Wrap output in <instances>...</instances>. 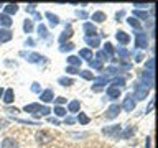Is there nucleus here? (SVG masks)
<instances>
[{"instance_id": "52", "label": "nucleus", "mask_w": 158, "mask_h": 148, "mask_svg": "<svg viewBox=\"0 0 158 148\" xmlns=\"http://www.w3.org/2000/svg\"><path fill=\"white\" fill-rule=\"evenodd\" d=\"M133 7L135 8H143V7H147V5L145 3H133Z\"/></svg>"}, {"instance_id": "10", "label": "nucleus", "mask_w": 158, "mask_h": 148, "mask_svg": "<svg viewBox=\"0 0 158 148\" xmlns=\"http://www.w3.org/2000/svg\"><path fill=\"white\" fill-rule=\"evenodd\" d=\"M40 99H41L43 102H51L53 99H54V94L51 89H46L44 92H41V96H40Z\"/></svg>"}, {"instance_id": "24", "label": "nucleus", "mask_w": 158, "mask_h": 148, "mask_svg": "<svg viewBox=\"0 0 158 148\" xmlns=\"http://www.w3.org/2000/svg\"><path fill=\"white\" fill-rule=\"evenodd\" d=\"M46 17H48V20H49V23H51V27H56V25L59 23V18L56 17V15H53L51 12H48Z\"/></svg>"}, {"instance_id": "21", "label": "nucleus", "mask_w": 158, "mask_h": 148, "mask_svg": "<svg viewBox=\"0 0 158 148\" xmlns=\"http://www.w3.org/2000/svg\"><path fill=\"white\" fill-rule=\"evenodd\" d=\"M38 109H40V104H30V105H25L23 107V110L25 112H30V113H35V112H38Z\"/></svg>"}, {"instance_id": "9", "label": "nucleus", "mask_w": 158, "mask_h": 148, "mask_svg": "<svg viewBox=\"0 0 158 148\" xmlns=\"http://www.w3.org/2000/svg\"><path fill=\"white\" fill-rule=\"evenodd\" d=\"M71 36H73V28H71V27H66V28H64V31L61 33V36H59V43L64 44V41H66V39H69Z\"/></svg>"}, {"instance_id": "23", "label": "nucleus", "mask_w": 158, "mask_h": 148, "mask_svg": "<svg viewBox=\"0 0 158 148\" xmlns=\"http://www.w3.org/2000/svg\"><path fill=\"white\" fill-rule=\"evenodd\" d=\"M68 63L71 64L73 68H77V66H81V59H79L77 56H69V58H68Z\"/></svg>"}, {"instance_id": "30", "label": "nucleus", "mask_w": 158, "mask_h": 148, "mask_svg": "<svg viewBox=\"0 0 158 148\" xmlns=\"http://www.w3.org/2000/svg\"><path fill=\"white\" fill-rule=\"evenodd\" d=\"M117 53H118V56L123 58V59H127L128 56H130V51H128V49H125V48H118Z\"/></svg>"}, {"instance_id": "34", "label": "nucleus", "mask_w": 158, "mask_h": 148, "mask_svg": "<svg viewBox=\"0 0 158 148\" xmlns=\"http://www.w3.org/2000/svg\"><path fill=\"white\" fill-rule=\"evenodd\" d=\"M23 30H25L27 33L31 31V30H33V23H31V20H25V22H23Z\"/></svg>"}, {"instance_id": "44", "label": "nucleus", "mask_w": 158, "mask_h": 148, "mask_svg": "<svg viewBox=\"0 0 158 148\" xmlns=\"http://www.w3.org/2000/svg\"><path fill=\"white\" fill-rule=\"evenodd\" d=\"M96 56L99 58V61H104V59H107V56H106V53H104V51H97V54H96Z\"/></svg>"}, {"instance_id": "37", "label": "nucleus", "mask_w": 158, "mask_h": 148, "mask_svg": "<svg viewBox=\"0 0 158 148\" xmlns=\"http://www.w3.org/2000/svg\"><path fill=\"white\" fill-rule=\"evenodd\" d=\"M153 66H155V61H153V58H150V59L145 63V68L148 69V72H153Z\"/></svg>"}, {"instance_id": "1", "label": "nucleus", "mask_w": 158, "mask_h": 148, "mask_svg": "<svg viewBox=\"0 0 158 148\" xmlns=\"http://www.w3.org/2000/svg\"><path fill=\"white\" fill-rule=\"evenodd\" d=\"M133 91H135L133 92V99H137V101H145V97L148 96V87H145L140 82H135Z\"/></svg>"}, {"instance_id": "5", "label": "nucleus", "mask_w": 158, "mask_h": 148, "mask_svg": "<svg viewBox=\"0 0 158 148\" xmlns=\"http://www.w3.org/2000/svg\"><path fill=\"white\" fill-rule=\"evenodd\" d=\"M118 113H120V105H117V104H114L107 109V113H106V118H115Z\"/></svg>"}, {"instance_id": "14", "label": "nucleus", "mask_w": 158, "mask_h": 148, "mask_svg": "<svg viewBox=\"0 0 158 148\" xmlns=\"http://www.w3.org/2000/svg\"><path fill=\"white\" fill-rule=\"evenodd\" d=\"M106 92H107V96L110 97L112 101H114V99H118V97H120V89H117V87H107Z\"/></svg>"}, {"instance_id": "33", "label": "nucleus", "mask_w": 158, "mask_h": 148, "mask_svg": "<svg viewBox=\"0 0 158 148\" xmlns=\"http://www.w3.org/2000/svg\"><path fill=\"white\" fill-rule=\"evenodd\" d=\"M38 33H40V36H41V38H46V36H48V30H46V27L40 23V27H38Z\"/></svg>"}, {"instance_id": "28", "label": "nucleus", "mask_w": 158, "mask_h": 148, "mask_svg": "<svg viewBox=\"0 0 158 148\" xmlns=\"http://www.w3.org/2000/svg\"><path fill=\"white\" fill-rule=\"evenodd\" d=\"M77 120H79V123H82V125H87V123H89V117L86 115V113L79 112V115H77Z\"/></svg>"}, {"instance_id": "55", "label": "nucleus", "mask_w": 158, "mask_h": 148, "mask_svg": "<svg viewBox=\"0 0 158 148\" xmlns=\"http://www.w3.org/2000/svg\"><path fill=\"white\" fill-rule=\"evenodd\" d=\"M7 110H8V112H13V113H15V112H18V109H15V107H13V109H7Z\"/></svg>"}, {"instance_id": "42", "label": "nucleus", "mask_w": 158, "mask_h": 148, "mask_svg": "<svg viewBox=\"0 0 158 148\" xmlns=\"http://www.w3.org/2000/svg\"><path fill=\"white\" fill-rule=\"evenodd\" d=\"M31 91H33V92H36V94H38V92H41V86H40L38 82H33V84H31Z\"/></svg>"}, {"instance_id": "26", "label": "nucleus", "mask_w": 158, "mask_h": 148, "mask_svg": "<svg viewBox=\"0 0 158 148\" xmlns=\"http://www.w3.org/2000/svg\"><path fill=\"white\" fill-rule=\"evenodd\" d=\"M123 84H125V79H123V77H115L112 81V86L117 87V89H120V86H123Z\"/></svg>"}, {"instance_id": "32", "label": "nucleus", "mask_w": 158, "mask_h": 148, "mask_svg": "<svg viewBox=\"0 0 158 148\" xmlns=\"http://www.w3.org/2000/svg\"><path fill=\"white\" fill-rule=\"evenodd\" d=\"M77 74H79V76H82L84 79H87V81H92V79H94V74L89 72V71H79Z\"/></svg>"}, {"instance_id": "20", "label": "nucleus", "mask_w": 158, "mask_h": 148, "mask_svg": "<svg viewBox=\"0 0 158 148\" xmlns=\"http://www.w3.org/2000/svg\"><path fill=\"white\" fill-rule=\"evenodd\" d=\"M0 25H3V27H10V25H12V18L8 17V15H5V13H2L0 15Z\"/></svg>"}, {"instance_id": "40", "label": "nucleus", "mask_w": 158, "mask_h": 148, "mask_svg": "<svg viewBox=\"0 0 158 148\" xmlns=\"http://www.w3.org/2000/svg\"><path fill=\"white\" fill-rule=\"evenodd\" d=\"M54 113H56V115H59V117H63V115H66V110H64L61 105H56V109H54Z\"/></svg>"}, {"instance_id": "2", "label": "nucleus", "mask_w": 158, "mask_h": 148, "mask_svg": "<svg viewBox=\"0 0 158 148\" xmlns=\"http://www.w3.org/2000/svg\"><path fill=\"white\" fill-rule=\"evenodd\" d=\"M135 46L140 48V49L147 48V35L143 31H137L135 33Z\"/></svg>"}, {"instance_id": "51", "label": "nucleus", "mask_w": 158, "mask_h": 148, "mask_svg": "<svg viewBox=\"0 0 158 148\" xmlns=\"http://www.w3.org/2000/svg\"><path fill=\"white\" fill-rule=\"evenodd\" d=\"M77 15H79L81 18H87V13H86V12H79V10H77Z\"/></svg>"}, {"instance_id": "15", "label": "nucleus", "mask_w": 158, "mask_h": 148, "mask_svg": "<svg viewBox=\"0 0 158 148\" xmlns=\"http://www.w3.org/2000/svg\"><path fill=\"white\" fill-rule=\"evenodd\" d=\"M84 41H86L91 48H96V46H99V43H101L99 41V36H86Z\"/></svg>"}, {"instance_id": "8", "label": "nucleus", "mask_w": 158, "mask_h": 148, "mask_svg": "<svg viewBox=\"0 0 158 148\" xmlns=\"http://www.w3.org/2000/svg\"><path fill=\"white\" fill-rule=\"evenodd\" d=\"M2 148H20V146H18L17 140L7 137V138H3V142H2Z\"/></svg>"}, {"instance_id": "18", "label": "nucleus", "mask_w": 158, "mask_h": 148, "mask_svg": "<svg viewBox=\"0 0 158 148\" xmlns=\"http://www.w3.org/2000/svg\"><path fill=\"white\" fill-rule=\"evenodd\" d=\"M84 31L87 33V36H94V33H96V27H94L92 23H84Z\"/></svg>"}, {"instance_id": "43", "label": "nucleus", "mask_w": 158, "mask_h": 148, "mask_svg": "<svg viewBox=\"0 0 158 148\" xmlns=\"http://www.w3.org/2000/svg\"><path fill=\"white\" fill-rule=\"evenodd\" d=\"M132 133H133V128H132V127H128L127 130H125V132L122 133V137H123V138H127V137H130Z\"/></svg>"}, {"instance_id": "29", "label": "nucleus", "mask_w": 158, "mask_h": 148, "mask_svg": "<svg viewBox=\"0 0 158 148\" xmlns=\"http://www.w3.org/2000/svg\"><path fill=\"white\" fill-rule=\"evenodd\" d=\"M89 66L92 69H102V63L99 61V59H91V61H89Z\"/></svg>"}, {"instance_id": "36", "label": "nucleus", "mask_w": 158, "mask_h": 148, "mask_svg": "<svg viewBox=\"0 0 158 148\" xmlns=\"http://www.w3.org/2000/svg\"><path fill=\"white\" fill-rule=\"evenodd\" d=\"M133 15H135V17H138V18H143V20L148 18V13H147V12H142V10H135V12H133ZM135 17H133V18H135Z\"/></svg>"}, {"instance_id": "25", "label": "nucleus", "mask_w": 158, "mask_h": 148, "mask_svg": "<svg viewBox=\"0 0 158 148\" xmlns=\"http://www.w3.org/2000/svg\"><path fill=\"white\" fill-rule=\"evenodd\" d=\"M43 59V56H40L38 53H31V54H28V61L30 63H40Z\"/></svg>"}, {"instance_id": "6", "label": "nucleus", "mask_w": 158, "mask_h": 148, "mask_svg": "<svg viewBox=\"0 0 158 148\" xmlns=\"http://www.w3.org/2000/svg\"><path fill=\"white\" fill-rule=\"evenodd\" d=\"M51 135H49L48 132H44V130H41V132H38L36 133V140H38V143H48V142H51Z\"/></svg>"}, {"instance_id": "12", "label": "nucleus", "mask_w": 158, "mask_h": 148, "mask_svg": "<svg viewBox=\"0 0 158 148\" xmlns=\"http://www.w3.org/2000/svg\"><path fill=\"white\" fill-rule=\"evenodd\" d=\"M13 99H15L13 89H7V91L3 92V102H5V104H12V102H13Z\"/></svg>"}, {"instance_id": "3", "label": "nucleus", "mask_w": 158, "mask_h": 148, "mask_svg": "<svg viewBox=\"0 0 158 148\" xmlns=\"http://www.w3.org/2000/svg\"><path fill=\"white\" fill-rule=\"evenodd\" d=\"M120 125H110V127H104L102 128V133L107 137H117L118 133H120Z\"/></svg>"}, {"instance_id": "56", "label": "nucleus", "mask_w": 158, "mask_h": 148, "mask_svg": "<svg viewBox=\"0 0 158 148\" xmlns=\"http://www.w3.org/2000/svg\"><path fill=\"white\" fill-rule=\"evenodd\" d=\"M3 92H5V91H3V89H2V87H0V99H2V97H3Z\"/></svg>"}, {"instance_id": "54", "label": "nucleus", "mask_w": 158, "mask_h": 148, "mask_svg": "<svg viewBox=\"0 0 158 148\" xmlns=\"http://www.w3.org/2000/svg\"><path fill=\"white\" fill-rule=\"evenodd\" d=\"M147 148H152V140L150 138H147Z\"/></svg>"}, {"instance_id": "50", "label": "nucleus", "mask_w": 158, "mask_h": 148, "mask_svg": "<svg viewBox=\"0 0 158 148\" xmlns=\"http://www.w3.org/2000/svg\"><path fill=\"white\" fill-rule=\"evenodd\" d=\"M73 122H74L73 117H66V118H64V123H68V125H69V123H73Z\"/></svg>"}, {"instance_id": "49", "label": "nucleus", "mask_w": 158, "mask_h": 148, "mask_svg": "<svg viewBox=\"0 0 158 148\" xmlns=\"http://www.w3.org/2000/svg\"><path fill=\"white\" fill-rule=\"evenodd\" d=\"M33 17H35V20H41V13H38V12H33Z\"/></svg>"}, {"instance_id": "35", "label": "nucleus", "mask_w": 158, "mask_h": 148, "mask_svg": "<svg viewBox=\"0 0 158 148\" xmlns=\"http://www.w3.org/2000/svg\"><path fill=\"white\" fill-rule=\"evenodd\" d=\"M104 53H106V56H112V54H114V48H112V44H110V43H106Z\"/></svg>"}, {"instance_id": "53", "label": "nucleus", "mask_w": 158, "mask_h": 148, "mask_svg": "<svg viewBox=\"0 0 158 148\" xmlns=\"http://www.w3.org/2000/svg\"><path fill=\"white\" fill-rule=\"evenodd\" d=\"M33 43H35V41H33L31 38H28V39H27V44H28V46H33Z\"/></svg>"}, {"instance_id": "45", "label": "nucleus", "mask_w": 158, "mask_h": 148, "mask_svg": "<svg viewBox=\"0 0 158 148\" xmlns=\"http://www.w3.org/2000/svg\"><path fill=\"white\" fill-rule=\"evenodd\" d=\"M66 71H68L69 74H77V72H79V69H77V68H73V66H69V68L66 69Z\"/></svg>"}, {"instance_id": "38", "label": "nucleus", "mask_w": 158, "mask_h": 148, "mask_svg": "<svg viewBox=\"0 0 158 148\" xmlns=\"http://www.w3.org/2000/svg\"><path fill=\"white\" fill-rule=\"evenodd\" d=\"M58 82L61 84V86H71V84H73V79H69V77H61Z\"/></svg>"}, {"instance_id": "16", "label": "nucleus", "mask_w": 158, "mask_h": 148, "mask_svg": "<svg viewBox=\"0 0 158 148\" xmlns=\"http://www.w3.org/2000/svg\"><path fill=\"white\" fill-rule=\"evenodd\" d=\"M18 12V5L17 3H8L7 7H5V15H13V13H17Z\"/></svg>"}, {"instance_id": "48", "label": "nucleus", "mask_w": 158, "mask_h": 148, "mask_svg": "<svg viewBox=\"0 0 158 148\" xmlns=\"http://www.w3.org/2000/svg\"><path fill=\"white\" fill-rule=\"evenodd\" d=\"M48 120H49V122H51V123H53V125H58V123H59V122H58V118H54V117H49V118H48Z\"/></svg>"}, {"instance_id": "41", "label": "nucleus", "mask_w": 158, "mask_h": 148, "mask_svg": "<svg viewBox=\"0 0 158 148\" xmlns=\"http://www.w3.org/2000/svg\"><path fill=\"white\" fill-rule=\"evenodd\" d=\"M49 112L51 110H49L48 107H40L38 109V115H49Z\"/></svg>"}, {"instance_id": "47", "label": "nucleus", "mask_w": 158, "mask_h": 148, "mask_svg": "<svg viewBox=\"0 0 158 148\" xmlns=\"http://www.w3.org/2000/svg\"><path fill=\"white\" fill-rule=\"evenodd\" d=\"M135 61L137 63H142L143 61V54H135Z\"/></svg>"}, {"instance_id": "4", "label": "nucleus", "mask_w": 158, "mask_h": 148, "mask_svg": "<svg viewBox=\"0 0 158 148\" xmlns=\"http://www.w3.org/2000/svg\"><path fill=\"white\" fill-rule=\"evenodd\" d=\"M123 110H127V112H132L133 109H135V99H133L132 94H127V97L123 99Z\"/></svg>"}, {"instance_id": "19", "label": "nucleus", "mask_w": 158, "mask_h": 148, "mask_svg": "<svg viewBox=\"0 0 158 148\" xmlns=\"http://www.w3.org/2000/svg\"><path fill=\"white\" fill-rule=\"evenodd\" d=\"M79 109H81V104H79V101H71L68 105V110L69 112H79Z\"/></svg>"}, {"instance_id": "17", "label": "nucleus", "mask_w": 158, "mask_h": 148, "mask_svg": "<svg viewBox=\"0 0 158 148\" xmlns=\"http://www.w3.org/2000/svg\"><path fill=\"white\" fill-rule=\"evenodd\" d=\"M127 23L130 25L132 28H135L137 31H140V30H142V25H140V22H138L137 18H133V17H130V18H127Z\"/></svg>"}, {"instance_id": "11", "label": "nucleus", "mask_w": 158, "mask_h": 148, "mask_svg": "<svg viewBox=\"0 0 158 148\" xmlns=\"http://www.w3.org/2000/svg\"><path fill=\"white\" fill-rule=\"evenodd\" d=\"M115 38H117V41H118V43H122V44H127L128 41H130V36H128L125 31H117Z\"/></svg>"}, {"instance_id": "31", "label": "nucleus", "mask_w": 158, "mask_h": 148, "mask_svg": "<svg viewBox=\"0 0 158 148\" xmlns=\"http://www.w3.org/2000/svg\"><path fill=\"white\" fill-rule=\"evenodd\" d=\"M73 49H74V44H73V43H66V44H61L59 51H61V53H66V51H73Z\"/></svg>"}, {"instance_id": "39", "label": "nucleus", "mask_w": 158, "mask_h": 148, "mask_svg": "<svg viewBox=\"0 0 158 148\" xmlns=\"http://www.w3.org/2000/svg\"><path fill=\"white\" fill-rule=\"evenodd\" d=\"M109 82V79L106 77V76H102V77H99V79H96V87H99V86H102V84H107Z\"/></svg>"}, {"instance_id": "13", "label": "nucleus", "mask_w": 158, "mask_h": 148, "mask_svg": "<svg viewBox=\"0 0 158 148\" xmlns=\"http://www.w3.org/2000/svg\"><path fill=\"white\" fill-rule=\"evenodd\" d=\"M12 39V31L10 30H0V43H7Z\"/></svg>"}, {"instance_id": "7", "label": "nucleus", "mask_w": 158, "mask_h": 148, "mask_svg": "<svg viewBox=\"0 0 158 148\" xmlns=\"http://www.w3.org/2000/svg\"><path fill=\"white\" fill-rule=\"evenodd\" d=\"M142 81L145 82V86H148V87H153V72L143 71V72H142Z\"/></svg>"}, {"instance_id": "27", "label": "nucleus", "mask_w": 158, "mask_h": 148, "mask_svg": "<svg viewBox=\"0 0 158 148\" xmlns=\"http://www.w3.org/2000/svg\"><path fill=\"white\" fill-rule=\"evenodd\" d=\"M79 56L86 58V59H92V51L91 49H81V51H79Z\"/></svg>"}, {"instance_id": "22", "label": "nucleus", "mask_w": 158, "mask_h": 148, "mask_svg": "<svg viewBox=\"0 0 158 148\" xmlns=\"http://www.w3.org/2000/svg\"><path fill=\"white\" fill-rule=\"evenodd\" d=\"M92 20H94V22H97V23H101V22L106 20V13H104V12H96L92 15Z\"/></svg>"}, {"instance_id": "46", "label": "nucleus", "mask_w": 158, "mask_h": 148, "mask_svg": "<svg viewBox=\"0 0 158 148\" xmlns=\"http://www.w3.org/2000/svg\"><path fill=\"white\" fill-rule=\"evenodd\" d=\"M54 101H56V104H58V105H61V104H64V102H66V99H64V97H58V99H54Z\"/></svg>"}]
</instances>
